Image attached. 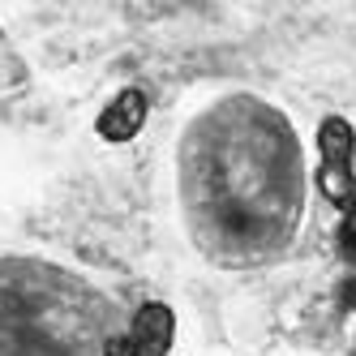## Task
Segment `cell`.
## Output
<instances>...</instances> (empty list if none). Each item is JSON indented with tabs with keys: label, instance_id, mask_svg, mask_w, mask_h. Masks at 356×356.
I'll use <instances>...</instances> for the list:
<instances>
[{
	"label": "cell",
	"instance_id": "cell-1",
	"mask_svg": "<svg viewBox=\"0 0 356 356\" xmlns=\"http://www.w3.org/2000/svg\"><path fill=\"white\" fill-rule=\"evenodd\" d=\"M176 207L211 266H275L309 207V163L288 112L253 90L197 108L176 142Z\"/></svg>",
	"mask_w": 356,
	"mask_h": 356
},
{
	"label": "cell",
	"instance_id": "cell-2",
	"mask_svg": "<svg viewBox=\"0 0 356 356\" xmlns=\"http://www.w3.org/2000/svg\"><path fill=\"white\" fill-rule=\"evenodd\" d=\"M116 309L60 262L0 258V356H108Z\"/></svg>",
	"mask_w": 356,
	"mask_h": 356
},
{
	"label": "cell",
	"instance_id": "cell-3",
	"mask_svg": "<svg viewBox=\"0 0 356 356\" xmlns=\"http://www.w3.org/2000/svg\"><path fill=\"white\" fill-rule=\"evenodd\" d=\"M348 356H356V330H352V352H348Z\"/></svg>",
	"mask_w": 356,
	"mask_h": 356
}]
</instances>
